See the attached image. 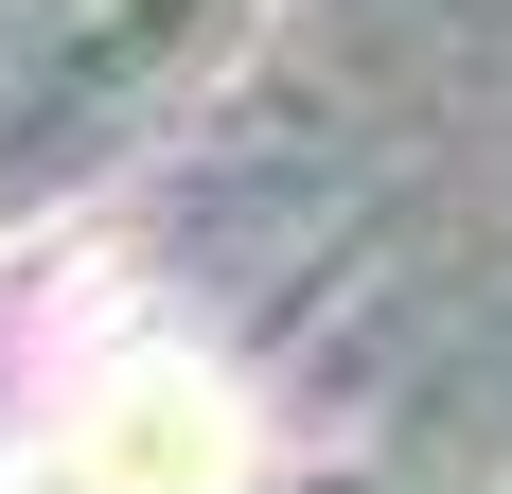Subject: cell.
I'll list each match as a JSON object with an SVG mask.
<instances>
[{"mask_svg":"<svg viewBox=\"0 0 512 494\" xmlns=\"http://www.w3.org/2000/svg\"><path fill=\"white\" fill-rule=\"evenodd\" d=\"M248 477V406L230 371L177 336H106L71 389H53V442H36V494H230Z\"/></svg>","mask_w":512,"mask_h":494,"instance_id":"obj_1","label":"cell"}]
</instances>
